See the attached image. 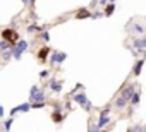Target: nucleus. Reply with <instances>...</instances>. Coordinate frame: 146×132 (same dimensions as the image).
<instances>
[{
    "label": "nucleus",
    "instance_id": "19",
    "mask_svg": "<svg viewBox=\"0 0 146 132\" xmlns=\"http://www.w3.org/2000/svg\"><path fill=\"white\" fill-rule=\"evenodd\" d=\"M46 106V101H33L31 103V110H40V108H45Z\"/></svg>",
    "mask_w": 146,
    "mask_h": 132
},
{
    "label": "nucleus",
    "instance_id": "34",
    "mask_svg": "<svg viewBox=\"0 0 146 132\" xmlns=\"http://www.w3.org/2000/svg\"><path fill=\"white\" fill-rule=\"evenodd\" d=\"M0 63H2V58H0Z\"/></svg>",
    "mask_w": 146,
    "mask_h": 132
},
{
    "label": "nucleus",
    "instance_id": "35",
    "mask_svg": "<svg viewBox=\"0 0 146 132\" xmlns=\"http://www.w3.org/2000/svg\"><path fill=\"white\" fill-rule=\"evenodd\" d=\"M144 21H146V17H144Z\"/></svg>",
    "mask_w": 146,
    "mask_h": 132
},
{
    "label": "nucleus",
    "instance_id": "17",
    "mask_svg": "<svg viewBox=\"0 0 146 132\" xmlns=\"http://www.w3.org/2000/svg\"><path fill=\"white\" fill-rule=\"evenodd\" d=\"M57 57H58V51H57V50H52V51H50V67H48V69L57 67Z\"/></svg>",
    "mask_w": 146,
    "mask_h": 132
},
{
    "label": "nucleus",
    "instance_id": "9",
    "mask_svg": "<svg viewBox=\"0 0 146 132\" xmlns=\"http://www.w3.org/2000/svg\"><path fill=\"white\" fill-rule=\"evenodd\" d=\"M50 46H43V48H40L38 51H36V58H38V62H41V63H45L46 62V58L50 57Z\"/></svg>",
    "mask_w": 146,
    "mask_h": 132
},
{
    "label": "nucleus",
    "instance_id": "6",
    "mask_svg": "<svg viewBox=\"0 0 146 132\" xmlns=\"http://www.w3.org/2000/svg\"><path fill=\"white\" fill-rule=\"evenodd\" d=\"M136 89H137V84H136V82H129V84H125V86L119 91V94H120V96H124L125 100H131V98H132V94L136 93Z\"/></svg>",
    "mask_w": 146,
    "mask_h": 132
},
{
    "label": "nucleus",
    "instance_id": "31",
    "mask_svg": "<svg viewBox=\"0 0 146 132\" xmlns=\"http://www.w3.org/2000/svg\"><path fill=\"white\" fill-rule=\"evenodd\" d=\"M98 132H108V130H107V129H100Z\"/></svg>",
    "mask_w": 146,
    "mask_h": 132
},
{
    "label": "nucleus",
    "instance_id": "12",
    "mask_svg": "<svg viewBox=\"0 0 146 132\" xmlns=\"http://www.w3.org/2000/svg\"><path fill=\"white\" fill-rule=\"evenodd\" d=\"M127 105H129V100H125V98L120 96V94L113 100V108H117V110H124Z\"/></svg>",
    "mask_w": 146,
    "mask_h": 132
},
{
    "label": "nucleus",
    "instance_id": "32",
    "mask_svg": "<svg viewBox=\"0 0 146 132\" xmlns=\"http://www.w3.org/2000/svg\"><path fill=\"white\" fill-rule=\"evenodd\" d=\"M108 2H112V4H115V2H117V0H108Z\"/></svg>",
    "mask_w": 146,
    "mask_h": 132
},
{
    "label": "nucleus",
    "instance_id": "29",
    "mask_svg": "<svg viewBox=\"0 0 146 132\" xmlns=\"http://www.w3.org/2000/svg\"><path fill=\"white\" fill-rule=\"evenodd\" d=\"M35 5H36V0H29V7L35 9Z\"/></svg>",
    "mask_w": 146,
    "mask_h": 132
},
{
    "label": "nucleus",
    "instance_id": "14",
    "mask_svg": "<svg viewBox=\"0 0 146 132\" xmlns=\"http://www.w3.org/2000/svg\"><path fill=\"white\" fill-rule=\"evenodd\" d=\"M139 101H141V91H139V89H136V93H134V94H132V98L129 100V106H132V108H134V106H137V105H139Z\"/></svg>",
    "mask_w": 146,
    "mask_h": 132
},
{
    "label": "nucleus",
    "instance_id": "26",
    "mask_svg": "<svg viewBox=\"0 0 146 132\" xmlns=\"http://www.w3.org/2000/svg\"><path fill=\"white\" fill-rule=\"evenodd\" d=\"M100 129L96 127V122H93V123H90V129H88V132H98Z\"/></svg>",
    "mask_w": 146,
    "mask_h": 132
},
{
    "label": "nucleus",
    "instance_id": "33",
    "mask_svg": "<svg viewBox=\"0 0 146 132\" xmlns=\"http://www.w3.org/2000/svg\"><path fill=\"white\" fill-rule=\"evenodd\" d=\"M143 57H144V58H146V50H144V53H143Z\"/></svg>",
    "mask_w": 146,
    "mask_h": 132
},
{
    "label": "nucleus",
    "instance_id": "4",
    "mask_svg": "<svg viewBox=\"0 0 146 132\" xmlns=\"http://www.w3.org/2000/svg\"><path fill=\"white\" fill-rule=\"evenodd\" d=\"M33 101H46V94L38 84H33L29 89V103H33Z\"/></svg>",
    "mask_w": 146,
    "mask_h": 132
},
{
    "label": "nucleus",
    "instance_id": "27",
    "mask_svg": "<svg viewBox=\"0 0 146 132\" xmlns=\"http://www.w3.org/2000/svg\"><path fill=\"white\" fill-rule=\"evenodd\" d=\"M5 117V110H4V106H0V118H4Z\"/></svg>",
    "mask_w": 146,
    "mask_h": 132
},
{
    "label": "nucleus",
    "instance_id": "21",
    "mask_svg": "<svg viewBox=\"0 0 146 132\" xmlns=\"http://www.w3.org/2000/svg\"><path fill=\"white\" fill-rule=\"evenodd\" d=\"M40 38H41V41H45V43H48V41H50V31H48V29H45V31H41V33H40Z\"/></svg>",
    "mask_w": 146,
    "mask_h": 132
},
{
    "label": "nucleus",
    "instance_id": "28",
    "mask_svg": "<svg viewBox=\"0 0 146 132\" xmlns=\"http://www.w3.org/2000/svg\"><path fill=\"white\" fill-rule=\"evenodd\" d=\"M107 4H108V0H98V5H103L105 7Z\"/></svg>",
    "mask_w": 146,
    "mask_h": 132
},
{
    "label": "nucleus",
    "instance_id": "2",
    "mask_svg": "<svg viewBox=\"0 0 146 132\" xmlns=\"http://www.w3.org/2000/svg\"><path fill=\"white\" fill-rule=\"evenodd\" d=\"M0 38L5 40V41H9L11 46H14V45L21 40V38H19V33H17L16 29H12V28H5V29H2V31H0Z\"/></svg>",
    "mask_w": 146,
    "mask_h": 132
},
{
    "label": "nucleus",
    "instance_id": "22",
    "mask_svg": "<svg viewBox=\"0 0 146 132\" xmlns=\"http://www.w3.org/2000/svg\"><path fill=\"white\" fill-rule=\"evenodd\" d=\"M65 58H67V53L58 51V57H57V65H62V63L65 62Z\"/></svg>",
    "mask_w": 146,
    "mask_h": 132
},
{
    "label": "nucleus",
    "instance_id": "20",
    "mask_svg": "<svg viewBox=\"0 0 146 132\" xmlns=\"http://www.w3.org/2000/svg\"><path fill=\"white\" fill-rule=\"evenodd\" d=\"M12 123H14V117H9L7 120H4V130H5V132H9V130H11V127H12Z\"/></svg>",
    "mask_w": 146,
    "mask_h": 132
},
{
    "label": "nucleus",
    "instance_id": "24",
    "mask_svg": "<svg viewBox=\"0 0 146 132\" xmlns=\"http://www.w3.org/2000/svg\"><path fill=\"white\" fill-rule=\"evenodd\" d=\"M100 17H105L103 12H100V11H91V19H100Z\"/></svg>",
    "mask_w": 146,
    "mask_h": 132
},
{
    "label": "nucleus",
    "instance_id": "13",
    "mask_svg": "<svg viewBox=\"0 0 146 132\" xmlns=\"http://www.w3.org/2000/svg\"><path fill=\"white\" fill-rule=\"evenodd\" d=\"M76 19H79V21H83V19H91V11L86 9V7L79 9V11L76 12Z\"/></svg>",
    "mask_w": 146,
    "mask_h": 132
},
{
    "label": "nucleus",
    "instance_id": "16",
    "mask_svg": "<svg viewBox=\"0 0 146 132\" xmlns=\"http://www.w3.org/2000/svg\"><path fill=\"white\" fill-rule=\"evenodd\" d=\"M113 12H115V4L108 2V4L105 5V9H103V16H105V17H110Z\"/></svg>",
    "mask_w": 146,
    "mask_h": 132
},
{
    "label": "nucleus",
    "instance_id": "7",
    "mask_svg": "<svg viewBox=\"0 0 146 132\" xmlns=\"http://www.w3.org/2000/svg\"><path fill=\"white\" fill-rule=\"evenodd\" d=\"M62 82H64V81H58L57 77H50V79H48V88H50V91L55 93V94L62 93Z\"/></svg>",
    "mask_w": 146,
    "mask_h": 132
},
{
    "label": "nucleus",
    "instance_id": "5",
    "mask_svg": "<svg viewBox=\"0 0 146 132\" xmlns=\"http://www.w3.org/2000/svg\"><path fill=\"white\" fill-rule=\"evenodd\" d=\"M110 112H112V106H105L103 110H100V115H98V120H96V127L98 129H103L105 125L110 123Z\"/></svg>",
    "mask_w": 146,
    "mask_h": 132
},
{
    "label": "nucleus",
    "instance_id": "1",
    "mask_svg": "<svg viewBox=\"0 0 146 132\" xmlns=\"http://www.w3.org/2000/svg\"><path fill=\"white\" fill-rule=\"evenodd\" d=\"M28 48H29L28 40H19L14 46H11L12 55H14V58H16V60H21V58H23V53H26V51H28Z\"/></svg>",
    "mask_w": 146,
    "mask_h": 132
},
{
    "label": "nucleus",
    "instance_id": "30",
    "mask_svg": "<svg viewBox=\"0 0 146 132\" xmlns=\"http://www.w3.org/2000/svg\"><path fill=\"white\" fill-rule=\"evenodd\" d=\"M23 2V5H29V0H21Z\"/></svg>",
    "mask_w": 146,
    "mask_h": 132
},
{
    "label": "nucleus",
    "instance_id": "10",
    "mask_svg": "<svg viewBox=\"0 0 146 132\" xmlns=\"http://www.w3.org/2000/svg\"><path fill=\"white\" fill-rule=\"evenodd\" d=\"M29 110H31V103H29V101H26V103H21V105L14 106V108L11 110V117H14V115H16V113H19V112L26 113V112H29Z\"/></svg>",
    "mask_w": 146,
    "mask_h": 132
},
{
    "label": "nucleus",
    "instance_id": "15",
    "mask_svg": "<svg viewBox=\"0 0 146 132\" xmlns=\"http://www.w3.org/2000/svg\"><path fill=\"white\" fill-rule=\"evenodd\" d=\"M64 118H65V115H64L62 112H55V110H52V120H53L55 123H62Z\"/></svg>",
    "mask_w": 146,
    "mask_h": 132
},
{
    "label": "nucleus",
    "instance_id": "8",
    "mask_svg": "<svg viewBox=\"0 0 146 132\" xmlns=\"http://www.w3.org/2000/svg\"><path fill=\"white\" fill-rule=\"evenodd\" d=\"M72 101L78 103L79 106H84L90 100H88V94H86L84 91H79V93H74V94H72Z\"/></svg>",
    "mask_w": 146,
    "mask_h": 132
},
{
    "label": "nucleus",
    "instance_id": "23",
    "mask_svg": "<svg viewBox=\"0 0 146 132\" xmlns=\"http://www.w3.org/2000/svg\"><path fill=\"white\" fill-rule=\"evenodd\" d=\"M9 48H11V43H9V41L0 40V51H5V50H9Z\"/></svg>",
    "mask_w": 146,
    "mask_h": 132
},
{
    "label": "nucleus",
    "instance_id": "11",
    "mask_svg": "<svg viewBox=\"0 0 146 132\" xmlns=\"http://www.w3.org/2000/svg\"><path fill=\"white\" fill-rule=\"evenodd\" d=\"M144 60H146L144 57H143V58H137V60H136V63L132 65V76H134V77L141 76V72H143V65H144Z\"/></svg>",
    "mask_w": 146,
    "mask_h": 132
},
{
    "label": "nucleus",
    "instance_id": "25",
    "mask_svg": "<svg viewBox=\"0 0 146 132\" xmlns=\"http://www.w3.org/2000/svg\"><path fill=\"white\" fill-rule=\"evenodd\" d=\"M50 76V69H43L41 72H40V79H46Z\"/></svg>",
    "mask_w": 146,
    "mask_h": 132
},
{
    "label": "nucleus",
    "instance_id": "18",
    "mask_svg": "<svg viewBox=\"0 0 146 132\" xmlns=\"http://www.w3.org/2000/svg\"><path fill=\"white\" fill-rule=\"evenodd\" d=\"M0 58H2V62H9L11 58H14L12 50L9 48V50H5V51H0Z\"/></svg>",
    "mask_w": 146,
    "mask_h": 132
},
{
    "label": "nucleus",
    "instance_id": "3",
    "mask_svg": "<svg viewBox=\"0 0 146 132\" xmlns=\"http://www.w3.org/2000/svg\"><path fill=\"white\" fill-rule=\"evenodd\" d=\"M125 31L132 33V34H137V36H146V26H143L137 21H129L127 26H125Z\"/></svg>",
    "mask_w": 146,
    "mask_h": 132
}]
</instances>
